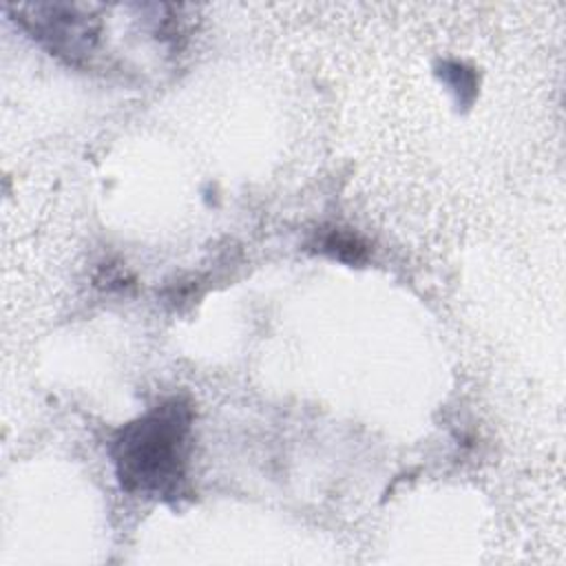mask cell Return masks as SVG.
Here are the masks:
<instances>
[{"label":"cell","instance_id":"6da1fadb","mask_svg":"<svg viewBox=\"0 0 566 566\" xmlns=\"http://www.w3.org/2000/svg\"><path fill=\"white\" fill-rule=\"evenodd\" d=\"M192 407L168 398L126 422L111 440V458L124 491L175 497L181 491L190 453Z\"/></svg>","mask_w":566,"mask_h":566},{"label":"cell","instance_id":"7a4b0ae2","mask_svg":"<svg viewBox=\"0 0 566 566\" xmlns=\"http://www.w3.org/2000/svg\"><path fill=\"white\" fill-rule=\"evenodd\" d=\"M15 20L53 55L82 64L95 51L102 24L77 4H22Z\"/></svg>","mask_w":566,"mask_h":566},{"label":"cell","instance_id":"3957f363","mask_svg":"<svg viewBox=\"0 0 566 566\" xmlns=\"http://www.w3.org/2000/svg\"><path fill=\"white\" fill-rule=\"evenodd\" d=\"M314 248L343 263H363L367 259V243L345 228H323L316 232Z\"/></svg>","mask_w":566,"mask_h":566}]
</instances>
